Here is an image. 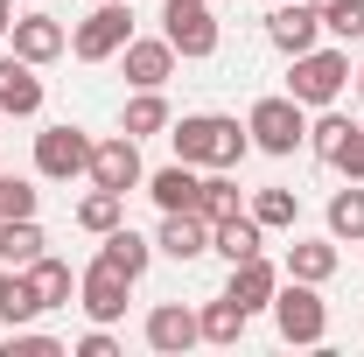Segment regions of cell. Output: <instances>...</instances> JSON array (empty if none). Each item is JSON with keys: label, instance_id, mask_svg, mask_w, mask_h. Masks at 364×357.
Returning <instances> with one entry per match:
<instances>
[{"label": "cell", "instance_id": "cell-38", "mask_svg": "<svg viewBox=\"0 0 364 357\" xmlns=\"http://www.w3.org/2000/svg\"><path fill=\"white\" fill-rule=\"evenodd\" d=\"M0 119H7V112H0Z\"/></svg>", "mask_w": 364, "mask_h": 357}, {"label": "cell", "instance_id": "cell-25", "mask_svg": "<svg viewBox=\"0 0 364 357\" xmlns=\"http://www.w3.org/2000/svg\"><path fill=\"white\" fill-rule=\"evenodd\" d=\"M43 302H36V287H28V273L0 267V329H21V322H36Z\"/></svg>", "mask_w": 364, "mask_h": 357}, {"label": "cell", "instance_id": "cell-22", "mask_svg": "<svg viewBox=\"0 0 364 357\" xmlns=\"http://www.w3.org/2000/svg\"><path fill=\"white\" fill-rule=\"evenodd\" d=\"M21 273H28V287H36V302H43V315H49V309H70V294H77V273L63 267L56 252H43L36 267H21Z\"/></svg>", "mask_w": 364, "mask_h": 357}, {"label": "cell", "instance_id": "cell-7", "mask_svg": "<svg viewBox=\"0 0 364 357\" xmlns=\"http://www.w3.org/2000/svg\"><path fill=\"white\" fill-rule=\"evenodd\" d=\"M91 147H98V140H91L85 127H70V119H63V127H43V134H36V176L43 182L91 176Z\"/></svg>", "mask_w": 364, "mask_h": 357}, {"label": "cell", "instance_id": "cell-17", "mask_svg": "<svg viewBox=\"0 0 364 357\" xmlns=\"http://www.w3.org/2000/svg\"><path fill=\"white\" fill-rule=\"evenodd\" d=\"M273 287H280V267H267V252H259V260H238V267H231V280H225V294H231L245 315L273 309Z\"/></svg>", "mask_w": 364, "mask_h": 357}, {"label": "cell", "instance_id": "cell-2", "mask_svg": "<svg viewBox=\"0 0 364 357\" xmlns=\"http://www.w3.org/2000/svg\"><path fill=\"white\" fill-rule=\"evenodd\" d=\"M294 70H287V98H301L309 112H322V105H336L343 91H350V49L329 43V49H301V56H287Z\"/></svg>", "mask_w": 364, "mask_h": 357}, {"label": "cell", "instance_id": "cell-14", "mask_svg": "<svg viewBox=\"0 0 364 357\" xmlns=\"http://www.w3.org/2000/svg\"><path fill=\"white\" fill-rule=\"evenodd\" d=\"M154 252H168L176 267L203 260V252H210V218H203V211H161V231H154Z\"/></svg>", "mask_w": 364, "mask_h": 357}, {"label": "cell", "instance_id": "cell-8", "mask_svg": "<svg viewBox=\"0 0 364 357\" xmlns=\"http://www.w3.org/2000/svg\"><path fill=\"white\" fill-rule=\"evenodd\" d=\"M147 182V161H140V140L134 134H112L91 147V189H112V196H134Z\"/></svg>", "mask_w": 364, "mask_h": 357}, {"label": "cell", "instance_id": "cell-27", "mask_svg": "<svg viewBox=\"0 0 364 357\" xmlns=\"http://www.w3.org/2000/svg\"><path fill=\"white\" fill-rule=\"evenodd\" d=\"M245 211L267 224V231H294V218H301V196L273 182V189H252V203H245Z\"/></svg>", "mask_w": 364, "mask_h": 357}, {"label": "cell", "instance_id": "cell-20", "mask_svg": "<svg viewBox=\"0 0 364 357\" xmlns=\"http://www.w3.org/2000/svg\"><path fill=\"white\" fill-rule=\"evenodd\" d=\"M49 252V231L36 218H0V267H36V260H43Z\"/></svg>", "mask_w": 364, "mask_h": 357}, {"label": "cell", "instance_id": "cell-32", "mask_svg": "<svg viewBox=\"0 0 364 357\" xmlns=\"http://www.w3.org/2000/svg\"><path fill=\"white\" fill-rule=\"evenodd\" d=\"M0 351H7V357H63V343L21 322V329H7V343H0Z\"/></svg>", "mask_w": 364, "mask_h": 357}, {"label": "cell", "instance_id": "cell-11", "mask_svg": "<svg viewBox=\"0 0 364 357\" xmlns=\"http://www.w3.org/2000/svg\"><path fill=\"white\" fill-rule=\"evenodd\" d=\"M140 336H147V351L182 357V351H196V343H203V322H196V309H182V302H154L147 322H140Z\"/></svg>", "mask_w": 364, "mask_h": 357}, {"label": "cell", "instance_id": "cell-18", "mask_svg": "<svg viewBox=\"0 0 364 357\" xmlns=\"http://www.w3.org/2000/svg\"><path fill=\"white\" fill-rule=\"evenodd\" d=\"M98 260H112L127 280H140V273L154 267V238H147V231H134V224H112V231L98 238Z\"/></svg>", "mask_w": 364, "mask_h": 357}, {"label": "cell", "instance_id": "cell-30", "mask_svg": "<svg viewBox=\"0 0 364 357\" xmlns=\"http://www.w3.org/2000/svg\"><path fill=\"white\" fill-rule=\"evenodd\" d=\"M112 224H127V196H112V189H91L85 203H77V231H91V238H105Z\"/></svg>", "mask_w": 364, "mask_h": 357}, {"label": "cell", "instance_id": "cell-37", "mask_svg": "<svg viewBox=\"0 0 364 357\" xmlns=\"http://www.w3.org/2000/svg\"><path fill=\"white\" fill-rule=\"evenodd\" d=\"M28 7H43V0H28Z\"/></svg>", "mask_w": 364, "mask_h": 357}, {"label": "cell", "instance_id": "cell-3", "mask_svg": "<svg viewBox=\"0 0 364 357\" xmlns=\"http://www.w3.org/2000/svg\"><path fill=\"white\" fill-rule=\"evenodd\" d=\"M245 134H252L259 154L287 161L294 147H309V105H301V98H287V91H273V98H259V105L245 112Z\"/></svg>", "mask_w": 364, "mask_h": 357}, {"label": "cell", "instance_id": "cell-19", "mask_svg": "<svg viewBox=\"0 0 364 357\" xmlns=\"http://www.w3.org/2000/svg\"><path fill=\"white\" fill-rule=\"evenodd\" d=\"M140 189L154 196V211H196V189H203V176H196L189 161H168V169H154Z\"/></svg>", "mask_w": 364, "mask_h": 357}, {"label": "cell", "instance_id": "cell-16", "mask_svg": "<svg viewBox=\"0 0 364 357\" xmlns=\"http://www.w3.org/2000/svg\"><path fill=\"white\" fill-rule=\"evenodd\" d=\"M210 252H218L225 267H238V260H259V252H267V224L252 218V211H231V218L210 224Z\"/></svg>", "mask_w": 364, "mask_h": 357}, {"label": "cell", "instance_id": "cell-34", "mask_svg": "<svg viewBox=\"0 0 364 357\" xmlns=\"http://www.w3.org/2000/svg\"><path fill=\"white\" fill-rule=\"evenodd\" d=\"M343 182H364V127H350L343 134V147H336V161H329Z\"/></svg>", "mask_w": 364, "mask_h": 357}, {"label": "cell", "instance_id": "cell-5", "mask_svg": "<svg viewBox=\"0 0 364 357\" xmlns=\"http://www.w3.org/2000/svg\"><path fill=\"white\" fill-rule=\"evenodd\" d=\"M127 43H134V7H119V0H91V14L70 28V56L77 63H112Z\"/></svg>", "mask_w": 364, "mask_h": 357}, {"label": "cell", "instance_id": "cell-9", "mask_svg": "<svg viewBox=\"0 0 364 357\" xmlns=\"http://www.w3.org/2000/svg\"><path fill=\"white\" fill-rule=\"evenodd\" d=\"M127 294H134V280L112 267V260H91V267L77 273V309H85L91 322H119V315H127Z\"/></svg>", "mask_w": 364, "mask_h": 357}, {"label": "cell", "instance_id": "cell-15", "mask_svg": "<svg viewBox=\"0 0 364 357\" xmlns=\"http://www.w3.org/2000/svg\"><path fill=\"white\" fill-rule=\"evenodd\" d=\"M0 112L7 119H36L43 112V78H36V63L28 56H0Z\"/></svg>", "mask_w": 364, "mask_h": 357}, {"label": "cell", "instance_id": "cell-1", "mask_svg": "<svg viewBox=\"0 0 364 357\" xmlns=\"http://www.w3.org/2000/svg\"><path fill=\"white\" fill-rule=\"evenodd\" d=\"M168 147L189 169H238L252 154V134L225 112H182V119H168Z\"/></svg>", "mask_w": 364, "mask_h": 357}, {"label": "cell", "instance_id": "cell-10", "mask_svg": "<svg viewBox=\"0 0 364 357\" xmlns=\"http://www.w3.org/2000/svg\"><path fill=\"white\" fill-rule=\"evenodd\" d=\"M267 43L280 49V56H301V49L322 43V14L316 0H273L267 7Z\"/></svg>", "mask_w": 364, "mask_h": 357}, {"label": "cell", "instance_id": "cell-6", "mask_svg": "<svg viewBox=\"0 0 364 357\" xmlns=\"http://www.w3.org/2000/svg\"><path fill=\"white\" fill-rule=\"evenodd\" d=\"M161 36L176 43L182 63H203V56H218V43H225L210 0H161Z\"/></svg>", "mask_w": 364, "mask_h": 357}, {"label": "cell", "instance_id": "cell-31", "mask_svg": "<svg viewBox=\"0 0 364 357\" xmlns=\"http://www.w3.org/2000/svg\"><path fill=\"white\" fill-rule=\"evenodd\" d=\"M196 211H203L210 224L238 211V182H231V169H210V176H203V189H196Z\"/></svg>", "mask_w": 364, "mask_h": 357}, {"label": "cell", "instance_id": "cell-12", "mask_svg": "<svg viewBox=\"0 0 364 357\" xmlns=\"http://www.w3.org/2000/svg\"><path fill=\"white\" fill-rule=\"evenodd\" d=\"M7 43H14V56H28V63L43 70V63H56V56L70 49V28H63L56 14H43V7H28V14H14Z\"/></svg>", "mask_w": 364, "mask_h": 357}, {"label": "cell", "instance_id": "cell-39", "mask_svg": "<svg viewBox=\"0 0 364 357\" xmlns=\"http://www.w3.org/2000/svg\"><path fill=\"white\" fill-rule=\"evenodd\" d=\"M267 7H273V0H267Z\"/></svg>", "mask_w": 364, "mask_h": 357}, {"label": "cell", "instance_id": "cell-26", "mask_svg": "<svg viewBox=\"0 0 364 357\" xmlns=\"http://www.w3.org/2000/svg\"><path fill=\"white\" fill-rule=\"evenodd\" d=\"M196 322H203V343H238V336H245V322H252V315L238 309V302H231V294H218V302H203V309H196Z\"/></svg>", "mask_w": 364, "mask_h": 357}, {"label": "cell", "instance_id": "cell-29", "mask_svg": "<svg viewBox=\"0 0 364 357\" xmlns=\"http://www.w3.org/2000/svg\"><path fill=\"white\" fill-rule=\"evenodd\" d=\"M350 127H358V119H343V112H336V105H322L316 119H309V154H316L322 169H329V161H336V147H343V134H350Z\"/></svg>", "mask_w": 364, "mask_h": 357}, {"label": "cell", "instance_id": "cell-33", "mask_svg": "<svg viewBox=\"0 0 364 357\" xmlns=\"http://www.w3.org/2000/svg\"><path fill=\"white\" fill-rule=\"evenodd\" d=\"M36 182H21V176H0V218H36Z\"/></svg>", "mask_w": 364, "mask_h": 357}, {"label": "cell", "instance_id": "cell-24", "mask_svg": "<svg viewBox=\"0 0 364 357\" xmlns=\"http://www.w3.org/2000/svg\"><path fill=\"white\" fill-rule=\"evenodd\" d=\"M322 218H329V238L336 245H364V182H343Z\"/></svg>", "mask_w": 364, "mask_h": 357}, {"label": "cell", "instance_id": "cell-13", "mask_svg": "<svg viewBox=\"0 0 364 357\" xmlns=\"http://www.w3.org/2000/svg\"><path fill=\"white\" fill-rule=\"evenodd\" d=\"M119 70H127L134 91H161L176 78V43L168 36H134V43L119 49Z\"/></svg>", "mask_w": 364, "mask_h": 357}, {"label": "cell", "instance_id": "cell-28", "mask_svg": "<svg viewBox=\"0 0 364 357\" xmlns=\"http://www.w3.org/2000/svg\"><path fill=\"white\" fill-rule=\"evenodd\" d=\"M329 43H364V0H316Z\"/></svg>", "mask_w": 364, "mask_h": 357}, {"label": "cell", "instance_id": "cell-36", "mask_svg": "<svg viewBox=\"0 0 364 357\" xmlns=\"http://www.w3.org/2000/svg\"><path fill=\"white\" fill-rule=\"evenodd\" d=\"M350 85H358V98H364V63H358V70H350Z\"/></svg>", "mask_w": 364, "mask_h": 357}, {"label": "cell", "instance_id": "cell-23", "mask_svg": "<svg viewBox=\"0 0 364 357\" xmlns=\"http://www.w3.org/2000/svg\"><path fill=\"white\" fill-rule=\"evenodd\" d=\"M168 98L161 91H134L127 105H119V134H134V140H154V134H168Z\"/></svg>", "mask_w": 364, "mask_h": 357}, {"label": "cell", "instance_id": "cell-35", "mask_svg": "<svg viewBox=\"0 0 364 357\" xmlns=\"http://www.w3.org/2000/svg\"><path fill=\"white\" fill-rule=\"evenodd\" d=\"M7 28H14V0H0V43H7Z\"/></svg>", "mask_w": 364, "mask_h": 357}, {"label": "cell", "instance_id": "cell-21", "mask_svg": "<svg viewBox=\"0 0 364 357\" xmlns=\"http://www.w3.org/2000/svg\"><path fill=\"white\" fill-rule=\"evenodd\" d=\"M287 280H336V238H329V231H322V238H294V245H287Z\"/></svg>", "mask_w": 364, "mask_h": 357}, {"label": "cell", "instance_id": "cell-4", "mask_svg": "<svg viewBox=\"0 0 364 357\" xmlns=\"http://www.w3.org/2000/svg\"><path fill=\"white\" fill-rule=\"evenodd\" d=\"M273 329H280V343H322L329 336V302H322L316 280H287L280 273V287H273Z\"/></svg>", "mask_w": 364, "mask_h": 357}]
</instances>
